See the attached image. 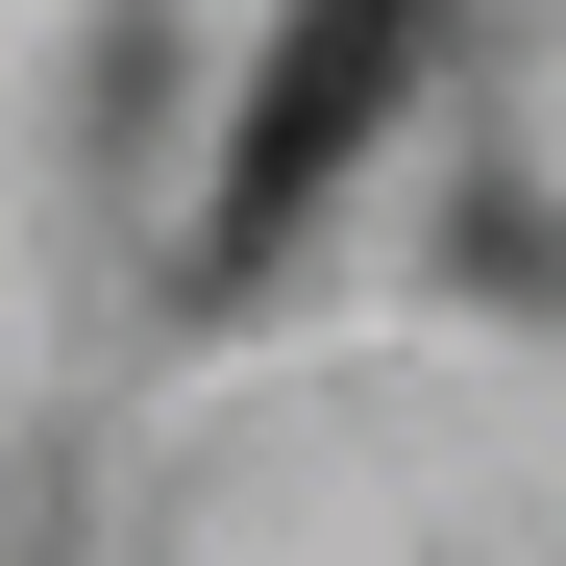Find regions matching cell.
I'll list each match as a JSON object with an SVG mask.
<instances>
[{
  "mask_svg": "<svg viewBox=\"0 0 566 566\" xmlns=\"http://www.w3.org/2000/svg\"><path fill=\"white\" fill-rule=\"evenodd\" d=\"M395 74H419V25H395V0H321V25H271V99H247V172H222V296H247V271L271 247H296V198H321V172L369 148V99H395Z\"/></svg>",
  "mask_w": 566,
  "mask_h": 566,
  "instance_id": "1",
  "label": "cell"
}]
</instances>
